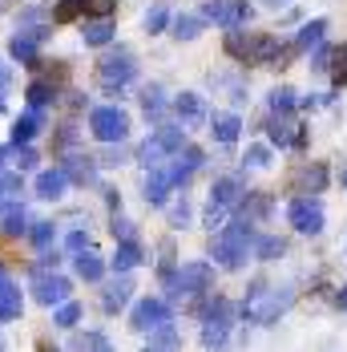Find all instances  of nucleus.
Instances as JSON below:
<instances>
[{
  "label": "nucleus",
  "instance_id": "1",
  "mask_svg": "<svg viewBox=\"0 0 347 352\" xmlns=\"http://www.w3.org/2000/svg\"><path fill=\"white\" fill-rule=\"evenodd\" d=\"M226 53L235 57V61H246V65H271V61H278V36L271 33H243V29H226ZM295 53V45L283 53V57H291Z\"/></svg>",
  "mask_w": 347,
  "mask_h": 352
},
{
  "label": "nucleus",
  "instance_id": "2",
  "mask_svg": "<svg viewBox=\"0 0 347 352\" xmlns=\"http://www.w3.org/2000/svg\"><path fill=\"white\" fill-rule=\"evenodd\" d=\"M295 304V287H271V283H254L243 300V316L250 324H275L287 308Z\"/></svg>",
  "mask_w": 347,
  "mask_h": 352
},
{
  "label": "nucleus",
  "instance_id": "3",
  "mask_svg": "<svg viewBox=\"0 0 347 352\" xmlns=\"http://www.w3.org/2000/svg\"><path fill=\"white\" fill-rule=\"evenodd\" d=\"M254 243V231L250 223H226L218 227V235L210 239V251H214V263H222L226 272H239L246 263V251Z\"/></svg>",
  "mask_w": 347,
  "mask_h": 352
},
{
  "label": "nucleus",
  "instance_id": "4",
  "mask_svg": "<svg viewBox=\"0 0 347 352\" xmlns=\"http://www.w3.org/2000/svg\"><path fill=\"white\" fill-rule=\"evenodd\" d=\"M194 312L206 316V324H202V349H222L230 340V316H235L230 300L226 296H210V300L194 304Z\"/></svg>",
  "mask_w": 347,
  "mask_h": 352
},
{
  "label": "nucleus",
  "instance_id": "5",
  "mask_svg": "<svg viewBox=\"0 0 347 352\" xmlns=\"http://www.w3.org/2000/svg\"><path fill=\"white\" fill-rule=\"evenodd\" d=\"M162 280L170 287V300H178V296H202V292H210L214 272H210V263H202V259H190V263H182V272L162 267Z\"/></svg>",
  "mask_w": 347,
  "mask_h": 352
},
{
  "label": "nucleus",
  "instance_id": "6",
  "mask_svg": "<svg viewBox=\"0 0 347 352\" xmlns=\"http://www.w3.org/2000/svg\"><path fill=\"white\" fill-rule=\"evenodd\" d=\"M287 219H291V227H295L299 235H307V239L319 235L323 223H327V219H323V203H319V195H299V199L287 207Z\"/></svg>",
  "mask_w": 347,
  "mask_h": 352
},
{
  "label": "nucleus",
  "instance_id": "7",
  "mask_svg": "<svg viewBox=\"0 0 347 352\" xmlns=\"http://www.w3.org/2000/svg\"><path fill=\"white\" fill-rule=\"evenodd\" d=\"M134 57L125 53V49H117V53H109L101 57V65H97V81H101V89L109 94H117V89H125L130 81H134Z\"/></svg>",
  "mask_w": 347,
  "mask_h": 352
},
{
  "label": "nucleus",
  "instance_id": "8",
  "mask_svg": "<svg viewBox=\"0 0 347 352\" xmlns=\"http://www.w3.org/2000/svg\"><path fill=\"white\" fill-rule=\"evenodd\" d=\"M182 130H174V126H162L158 134H149V138L141 142V150H138V158H141V166L149 170V166H158V162H166L174 150H182Z\"/></svg>",
  "mask_w": 347,
  "mask_h": 352
},
{
  "label": "nucleus",
  "instance_id": "9",
  "mask_svg": "<svg viewBox=\"0 0 347 352\" xmlns=\"http://www.w3.org/2000/svg\"><path fill=\"white\" fill-rule=\"evenodd\" d=\"M89 130H93L101 142H125V134H130V118H125L117 106H101V109L89 113Z\"/></svg>",
  "mask_w": 347,
  "mask_h": 352
},
{
  "label": "nucleus",
  "instance_id": "10",
  "mask_svg": "<svg viewBox=\"0 0 347 352\" xmlns=\"http://www.w3.org/2000/svg\"><path fill=\"white\" fill-rule=\"evenodd\" d=\"M69 280L65 276H57V272H49V267H36L33 272V296L36 304H45V308H53V304H61V300H69Z\"/></svg>",
  "mask_w": 347,
  "mask_h": 352
},
{
  "label": "nucleus",
  "instance_id": "11",
  "mask_svg": "<svg viewBox=\"0 0 347 352\" xmlns=\"http://www.w3.org/2000/svg\"><path fill=\"white\" fill-rule=\"evenodd\" d=\"M202 21H214L222 29H239V25L250 21V4L246 0H210L202 8Z\"/></svg>",
  "mask_w": 347,
  "mask_h": 352
},
{
  "label": "nucleus",
  "instance_id": "12",
  "mask_svg": "<svg viewBox=\"0 0 347 352\" xmlns=\"http://www.w3.org/2000/svg\"><path fill=\"white\" fill-rule=\"evenodd\" d=\"M166 320H170V300L149 296V300H141L138 308H134L130 328H134V332H149V328H158V324H166Z\"/></svg>",
  "mask_w": 347,
  "mask_h": 352
},
{
  "label": "nucleus",
  "instance_id": "13",
  "mask_svg": "<svg viewBox=\"0 0 347 352\" xmlns=\"http://www.w3.org/2000/svg\"><path fill=\"white\" fill-rule=\"evenodd\" d=\"M178 186L170 175V162H158V166H149V175H145V203L149 207H162L166 199H170V190Z\"/></svg>",
  "mask_w": 347,
  "mask_h": 352
},
{
  "label": "nucleus",
  "instance_id": "14",
  "mask_svg": "<svg viewBox=\"0 0 347 352\" xmlns=\"http://www.w3.org/2000/svg\"><path fill=\"white\" fill-rule=\"evenodd\" d=\"M267 134L275 146H303V130L291 122V113H271V122H267Z\"/></svg>",
  "mask_w": 347,
  "mask_h": 352
},
{
  "label": "nucleus",
  "instance_id": "15",
  "mask_svg": "<svg viewBox=\"0 0 347 352\" xmlns=\"http://www.w3.org/2000/svg\"><path fill=\"white\" fill-rule=\"evenodd\" d=\"M327 182H331V175H327L323 162H311V166L295 170V190H299V195H323Z\"/></svg>",
  "mask_w": 347,
  "mask_h": 352
},
{
  "label": "nucleus",
  "instance_id": "16",
  "mask_svg": "<svg viewBox=\"0 0 347 352\" xmlns=\"http://www.w3.org/2000/svg\"><path fill=\"white\" fill-rule=\"evenodd\" d=\"M243 178H218V182H214V186H210V203H214V207H226V211H230V207H235V203H243Z\"/></svg>",
  "mask_w": 347,
  "mask_h": 352
},
{
  "label": "nucleus",
  "instance_id": "17",
  "mask_svg": "<svg viewBox=\"0 0 347 352\" xmlns=\"http://www.w3.org/2000/svg\"><path fill=\"white\" fill-rule=\"evenodd\" d=\"M174 109H178V118L186 122V126H198V122H206V102H202V94H178L174 98Z\"/></svg>",
  "mask_w": 347,
  "mask_h": 352
},
{
  "label": "nucleus",
  "instance_id": "18",
  "mask_svg": "<svg viewBox=\"0 0 347 352\" xmlns=\"http://www.w3.org/2000/svg\"><path fill=\"white\" fill-rule=\"evenodd\" d=\"M16 316H21V292H16V283L8 280V272L0 263V324L16 320Z\"/></svg>",
  "mask_w": 347,
  "mask_h": 352
},
{
  "label": "nucleus",
  "instance_id": "19",
  "mask_svg": "<svg viewBox=\"0 0 347 352\" xmlns=\"http://www.w3.org/2000/svg\"><path fill=\"white\" fill-rule=\"evenodd\" d=\"M65 186H69V175L61 170V166H53V170H45V175L36 178V199H61L65 195Z\"/></svg>",
  "mask_w": 347,
  "mask_h": 352
},
{
  "label": "nucleus",
  "instance_id": "20",
  "mask_svg": "<svg viewBox=\"0 0 347 352\" xmlns=\"http://www.w3.org/2000/svg\"><path fill=\"white\" fill-rule=\"evenodd\" d=\"M130 292H134V280H113V283H105L101 287V308L105 312H121L125 308V300H130Z\"/></svg>",
  "mask_w": 347,
  "mask_h": 352
},
{
  "label": "nucleus",
  "instance_id": "21",
  "mask_svg": "<svg viewBox=\"0 0 347 352\" xmlns=\"http://www.w3.org/2000/svg\"><path fill=\"white\" fill-rule=\"evenodd\" d=\"M210 130H214V138L222 142V146H230V142H239V134H243V122L235 113H214L210 118Z\"/></svg>",
  "mask_w": 347,
  "mask_h": 352
},
{
  "label": "nucleus",
  "instance_id": "22",
  "mask_svg": "<svg viewBox=\"0 0 347 352\" xmlns=\"http://www.w3.org/2000/svg\"><path fill=\"white\" fill-rule=\"evenodd\" d=\"M61 170H65L73 182H81V186H85V182H97V170H93V158H89V154H69Z\"/></svg>",
  "mask_w": 347,
  "mask_h": 352
},
{
  "label": "nucleus",
  "instance_id": "23",
  "mask_svg": "<svg viewBox=\"0 0 347 352\" xmlns=\"http://www.w3.org/2000/svg\"><path fill=\"white\" fill-rule=\"evenodd\" d=\"M323 36H327V21L319 16V21H307L299 36H295V53H307V49H319L323 45Z\"/></svg>",
  "mask_w": 347,
  "mask_h": 352
},
{
  "label": "nucleus",
  "instance_id": "24",
  "mask_svg": "<svg viewBox=\"0 0 347 352\" xmlns=\"http://www.w3.org/2000/svg\"><path fill=\"white\" fill-rule=\"evenodd\" d=\"M138 263H141V243L138 239H121L117 251H113V267L117 272H134Z\"/></svg>",
  "mask_w": 347,
  "mask_h": 352
},
{
  "label": "nucleus",
  "instance_id": "25",
  "mask_svg": "<svg viewBox=\"0 0 347 352\" xmlns=\"http://www.w3.org/2000/svg\"><path fill=\"white\" fill-rule=\"evenodd\" d=\"M77 276L85 283H97L105 276V259L93 255V251H77Z\"/></svg>",
  "mask_w": 347,
  "mask_h": 352
},
{
  "label": "nucleus",
  "instance_id": "26",
  "mask_svg": "<svg viewBox=\"0 0 347 352\" xmlns=\"http://www.w3.org/2000/svg\"><path fill=\"white\" fill-rule=\"evenodd\" d=\"M36 130H40V109L33 106L25 118H16V126H12V142H16V146H25V142L36 138Z\"/></svg>",
  "mask_w": 347,
  "mask_h": 352
},
{
  "label": "nucleus",
  "instance_id": "27",
  "mask_svg": "<svg viewBox=\"0 0 347 352\" xmlns=\"http://www.w3.org/2000/svg\"><path fill=\"white\" fill-rule=\"evenodd\" d=\"M81 36H85V45H109V36H113V21H109V16L85 21V25H81Z\"/></svg>",
  "mask_w": 347,
  "mask_h": 352
},
{
  "label": "nucleus",
  "instance_id": "28",
  "mask_svg": "<svg viewBox=\"0 0 347 352\" xmlns=\"http://www.w3.org/2000/svg\"><path fill=\"white\" fill-rule=\"evenodd\" d=\"M36 41H40V29H33V33H16L12 41H8V49H12V57H16V61H33Z\"/></svg>",
  "mask_w": 347,
  "mask_h": 352
},
{
  "label": "nucleus",
  "instance_id": "29",
  "mask_svg": "<svg viewBox=\"0 0 347 352\" xmlns=\"http://www.w3.org/2000/svg\"><path fill=\"white\" fill-rule=\"evenodd\" d=\"M141 109H145L149 122H158V118L166 113V94H162V85H149V89L141 94Z\"/></svg>",
  "mask_w": 347,
  "mask_h": 352
},
{
  "label": "nucleus",
  "instance_id": "30",
  "mask_svg": "<svg viewBox=\"0 0 347 352\" xmlns=\"http://www.w3.org/2000/svg\"><path fill=\"white\" fill-rule=\"evenodd\" d=\"M178 344H182V336H178V328H174L170 320L158 324V328H149V349H178Z\"/></svg>",
  "mask_w": 347,
  "mask_h": 352
},
{
  "label": "nucleus",
  "instance_id": "31",
  "mask_svg": "<svg viewBox=\"0 0 347 352\" xmlns=\"http://www.w3.org/2000/svg\"><path fill=\"white\" fill-rule=\"evenodd\" d=\"M0 227H4V235H21V231L29 227V214L21 211L16 203H8V207H4V214H0Z\"/></svg>",
  "mask_w": 347,
  "mask_h": 352
},
{
  "label": "nucleus",
  "instance_id": "32",
  "mask_svg": "<svg viewBox=\"0 0 347 352\" xmlns=\"http://www.w3.org/2000/svg\"><path fill=\"white\" fill-rule=\"evenodd\" d=\"M271 109L275 113H295V106H299V98H295V89H287V85H278V89H271Z\"/></svg>",
  "mask_w": 347,
  "mask_h": 352
},
{
  "label": "nucleus",
  "instance_id": "33",
  "mask_svg": "<svg viewBox=\"0 0 347 352\" xmlns=\"http://www.w3.org/2000/svg\"><path fill=\"white\" fill-rule=\"evenodd\" d=\"M85 12V0H57V8H53V21L57 25H69Z\"/></svg>",
  "mask_w": 347,
  "mask_h": 352
},
{
  "label": "nucleus",
  "instance_id": "34",
  "mask_svg": "<svg viewBox=\"0 0 347 352\" xmlns=\"http://www.w3.org/2000/svg\"><path fill=\"white\" fill-rule=\"evenodd\" d=\"M202 25H206L202 16H178V21H174V36H178V41H194V36L202 33Z\"/></svg>",
  "mask_w": 347,
  "mask_h": 352
},
{
  "label": "nucleus",
  "instance_id": "35",
  "mask_svg": "<svg viewBox=\"0 0 347 352\" xmlns=\"http://www.w3.org/2000/svg\"><path fill=\"white\" fill-rule=\"evenodd\" d=\"M287 251V243L278 239V235H263V239H254V255L259 259H278Z\"/></svg>",
  "mask_w": 347,
  "mask_h": 352
},
{
  "label": "nucleus",
  "instance_id": "36",
  "mask_svg": "<svg viewBox=\"0 0 347 352\" xmlns=\"http://www.w3.org/2000/svg\"><path fill=\"white\" fill-rule=\"evenodd\" d=\"M73 349L77 352H85V349L105 352L109 349V336H105V332H81V336H73Z\"/></svg>",
  "mask_w": 347,
  "mask_h": 352
},
{
  "label": "nucleus",
  "instance_id": "37",
  "mask_svg": "<svg viewBox=\"0 0 347 352\" xmlns=\"http://www.w3.org/2000/svg\"><path fill=\"white\" fill-rule=\"evenodd\" d=\"M243 166H250V170H267V166H271V150H267V146H246Z\"/></svg>",
  "mask_w": 347,
  "mask_h": 352
},
{
  "label": "nucleus",
  "instance_id": "38",
  "mask_svg": "<svg viewBox=\"0 0 347 352\" xmlns=\"http://www.w3.org/2000/svg\"><path fill=\"white\" fill-rule=\"evenodd\" d=\"M166 21H170V12H166V4H149V12H145V33H162L166 29Z\"/></svg>",
  "mask_w": 347,
  "mask_h": 352
},
{
  "label": "nucleus",
  "instance_id": "39",
  "mask_svg": "<svg viewBox=\"0 0 347 352\" xmlns=\"http://www.w3.org/2000/svg\"><path fill=\"white\" fill-rule=\"evenodd\" d=\"M327 69H331V81H335V85H347V45H344V49H335V53H331Z\"/></svg>",
  "mask_w": 347,
  "mask_h": 352
},
{
  "label": "nucleus",
  "instance_id": "40",
  "mask_svg": "<svg viewBox=\"0 0 347 352\" xmlns=\"http://www.w3.org/2000/svg\"><path fill=\"white\" fill-rule=\"evenodd\" d=\"M81 320V304H73V300H61V308H57V328H73Z\"/></svg>",
  "mask_w": 347,
  "mask_h": 352
},
{
  "label": "nucleus",
  "instance_id": "41",
  "mask_svg": "<svg viewBox=\"0 0 347 352\" xmlns=\"http://www.w3.org/2000/svg\"><path fill=\"white\" fill-rule=\"evenodd\" d=\"M25 98H29V102H33L36 109H40V106H49V102H53V85H49V81H33Z\"/></svg>",
  "mask_w": 347,
  "mask_h": 352
},
{
  "label": "nucleus",
  "instance_id": "42",
  "mask_svg": "<svg viewBox=\"0 0 347 352\" xmlns=\"http://www.w3.org/2000/svg\"><path fill=\"white\" fill-rule=\"evenodd\" d=\"M246 203V214H250V219H263V214H271V199H267V195H243Z\"/></svg>",
  "mask_w": 347,
  "mask_h": 352
},
{
  "label": "nucleus",
  "instance_id": "43",
  "mask_svg": "<svg viewBox=\"0 0 347 352\" xmlns=\"http://www.w3.org/2000/svg\"><path fill=\"white\" fill-rule=\"evenodd\" d=\"M29 239H33L36 247H49V243H53V223H33Z\"/></svg>",
  "mask_w": 347,
  "mask_h": 352
},
{
  "label": "nucleus",
  "instance_id": "44",
  "mask_svg": "<svg viewBox=\"0 0 347 352\" xmlns=\"http://www.w3.org/2000/svg\"><path fill=\"white\" fill-rule=\"evenodd\" d=\"M29 166H36V150H29V146H16V170H29Z\"/></svg>",
  "mask_w": 347,
  "mask_h": 352
},
{
  "label": "nucleus",
  "instance_id": "45",
  "mask_svg": "<svg viewBox=\"0 0 347 352\" xmlns=\"http://www.w3.org/2000/svg\"><path fill=\"white\" fill-rule=\"evenodd\" d=\"M0 195H21V175H0Z\"/></svg>",
  "mask_w": 347,
  "mask_h": 352
},
{
  "label": "nucleus",
  "instance_id": "46",
  "mask_svg": "<svg viewBox=\"0 0 347 352\" xmlns=\"http://www.w3.org/2000/svg\"><path fill=\"white\" fill-rule=\"evenodd\" d=\"M113 235H117V239H134V223L121 219V214H113Z\"/></svg>",
  "mask_w": 347,
  "mask_h": 352
},
{
  "label": "nucleus",
  "instance_id": "47",
  "mask_svg": "<svg viewBox=\"0 0 347 352\" xmlns=\"http://www.w3.org/2000/svg\"><path fill=\"white\" fill-rule=\"evenodd\" d=\"M170 223H174V227H186V223H190V203H186V199L170 211Z\"/></svg>",
  "mask_w": 347,
  "mask_h": 352
},
{
  "label": "nucleus",
  "instance_id": "48",
  "mask_svg": "<svg viewBox=\"0 0 347 352\" xmlns=\"http://www.w3.org/2000/svg\"><path fill=\"white\" fill-rule=\"evenodd\" d=\"M222 219H226V207H214V203H210V207H206V227H210V231H218V227H222Z\"/></svg>",
  "mask_w": 347,
  "mask_h": 352
},
{
  "label": "nucleus",
  "instance_id": "49",
  "mask_svg": "<svg viewBox=\"0 0 347 352\" xmlns=\"http://www.w3.org/2000/svg\"><path fill=\"white\" fill-rule=\"evenodd\" d=\"M85 247H89V231H85V227L69 231V251H85Z\"/></svg>",
  "mask_w": 347,
  "mask_h": 352
},
{
  "label": "nucleus",
  "instance_id": "50",
  "mask_svg": "<svg viewBox=\"0 0 347 352\" xmlns=\"http://www.w3.org/2000/svg\"><path fill=\"white\" fill-rule=\"evenodd\" d=\"M113 4H117V0H85V8H89L93 16H109V12H113Z\"/></svg>",
  "mask_w": 347,
  "mask_h": 352
},
{
  "label": "nucleus",
  "instance_id": "51",
  "mask_svg": "<svg viewBox=\"0 0 347 352\" xmlns=\"http://www.w3.org/2000/svg\"><path fill=\"white\" fill-rule=\"evenodd\" d=\"M182 162H186L190 170H198V166H202L206 158H202V150H194V146H186V154H182Z\"/></svg>",
  "mask_w": 347,
  "mask_h": 352
},
{
  "label": "nucleus",
  "instance_id": "52",
  "mask_svg": "<svg viewBox=\"0 0 347 352\" xmlns=\"http://www.w3.org/2000/svg\"><path fill=\"white\" fill-rule=\"evenodd\" d=\"M327 61H331V49H319V53L311 57V65H315V69H327Z\"/></svg>",
  "mask_w": 347,
  "mask_h": 352
},
{
  "label": "nucleus",
  "instance_id": "53",
  "mask_svg": "<svg viewBox=\"0 0 347 352\" xmlns=\"http://www.w3.org/2000/svg\"><path fill=\"white\" fill-rule=\"evenodd\" d=\"M45 73H49L53 81H61V77H65V65H61V61H53V65H45Z\"/></svg>",
  "mask_w": 347,
  "mask_h": 352
},
{
  "label": "nucleus",
  "instance_id": "54",
  "mask_svg": "<svg viewBox=\"0 0 347 352\" xmlns=\"http://www.w3.org/2000/svg\"><path fill=\"white\" fill-rule=\"evenodd\" d=\"M335 304H339V308L347 312V287H339V296H335Z\"/></svg>",
  "mask_w": 347,
  "mask_h": 352
},
{
  "label": "nucleus",
  "instance_id": "55",
  "mask_svg": "<svg viewBox=\"0 0 347 352\" xmlns=\"http://www.w3.org/2000/svg\"><path fill=\"white\" fill-rule=\"evenodd\" d=\"M4 158H8V150H4V146H0V162H4Z\"/></svg>",
  "mask_w": 347,
  "mask_h": 352
},
{
  "label": "nucleus",
  "instance_id": "56",
  "mask_svg": "<svg viewBox=\"0 0 347 352\" xmlns=\"http://www.w3.org/2000/svg\"><path fill=\"white\" fill-rule=\"evenodd\" d=\"M4 207H8V203H0V214H4Z\"/></svg>",
  "mask_w": 347,
  "mask_h": 352
},
{
  "label": "nucleus",
  "instance_id": "57",
  "mask_svg": "<svg viewBox=\"0 0 347 352\" xmlns=\"http://www.w3.org/2000/svg\"><path fill=\"white\" fill-rule=\"evenodd\" d=\"M0 109H4V98H0Z\"/></svg>",
  "mask_w": 347,
  "mask_h": 352
}]
</instances>
